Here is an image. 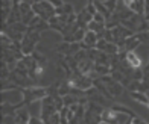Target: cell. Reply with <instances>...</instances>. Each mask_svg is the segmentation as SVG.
Here are the masks:
<instances>
[{
	"mask_svg": "<svg viewBox=\"0 0 149 124\" xmlns=\"http://www.w3.org/2000/svg\"><path fill=\"white\" fill-rule=\"evenodd\" d=\"M107 44H108V41L107 39H99L97 41V44H96V49L99 50V52H105V49H107Z\"/></svg>",
	"mask_w": 149,
	"mask_h": 124,
	"instance_id": "cell-20",
	"label": "cell"
},
{
	"mask_svg": "<svg viewBox=\"0 0 149 124\" xmlns=\"http://www.w3.org/2000/svg\"><path fill=\"white\" fill-rule=\"evenodd\" d=\"M44 123H46V124H59V123H61V115H59V112L52 114Z\"/></svg>",
	"mask_w": 149,
	"mask_h": 124,
	"instance_id": "cell-17",
	"label": "cell"
},
{
	"mask_svg": "<svg viewBox=\"0 0 149 124\" xmlns=\"http://www.w3.org/2000/svg\"><path fill=\"white\" fill-rule=\"evenodd\" d=\"M85 95L88 97V100H90V101L99 103V105H102V106H104V103H105V100H107V99H105L104 95L100 94V92H99L94 86H91L90 89H87V91H85Z\"/></svg>",
	"mask_w": 149,
	"mask_h": 124,
	"instance_id": "cell-3",
	"label": "cell"
},
{
	"mask_svg": "<svg viewBox=\"0 0 149 124\" xmlns=\"http://www.w3.org/2000/svg\"><path fill=\"white\" fill-rule=\"evenodd\" d=\"M111 109H113L114 112H117V114H126V115L132 116V118H134V116H137L134 111H131V109H128V107L122 106V105H113V106H111Z\"/></svg>",
	"mask_w": 149,
	"mask_h": 124,
	"instance_id": "cell-13",
	"label": "cell"
},
{
	"mask_svg": "<svg viewBox=\"0 0 149 124\" xmlns=\"http://www.w3.org/2000/svg\"><path fill=\"white\" fill-rule=\"evenodd\" d=\"M70 47H72V43L63 41V43L56 44L55 52H56V53H59V54H64V56H67V54H70Z\"/></svg>",
	"mask_w": 149,
	"mask_h": 124,
	"instance_id": "cell-11",
	"label": "cell"
},
{
	"mask_svg": "<svg viewBox=\"0 0 149 124\" xmlns=\"http://www.w3.org/2000/svg\"><path fill=\"white\" fill-rule=\"evenodd\" d=\"M94 2V0H87V3H93Z\"/></svg>",
	"mask_w": 149,
	"mask_h": 124,
	"instance_id": "cell-26",
	"label": "cell"
},
{
	"mask_svg": "<svg viewBox=\"0 0 149 124\" xmlns=\"http://www.w3.org/2000/svg\"><path fill=\"white\" fill-rule=\"evenodd\" d=\"M143 76H145V71L141 68H134L131 73V79L132 80H143Z\"/></svg>",
	"mask_w": 149,
	"mask_h": 124,
	"instance_id": "cell-16",
	"label": "cell"
},
{
	"mask_svg": "<svg viewBox=\"0 0 149 124\" xmlns=\"http://www.w3.org/2000/svg\"><path fill=\"white\" fill-rule=\"evenodd\" d=\"M131 99L141 103V105H145L146 107H149V97L146 95V92H139V91H134V92H130Z\"/></svg>",
	"mask_w": 149,
	"mask_h": 124,
	"instance_id": "cell-7",
	"label": "cell"
},
{
	"mask_svg": "<svg viewBox=\"0 0 149 124\" xmlns=\"http://www.w3.org/2000/svg\"><path fill=\"white\" fill-rule=\"evenodd\" d=\"M94 73L97 74V77L100 76H107V74H111V67L110 65H102V64H94Z\"/></svg>",
	"mask_w": 149,
	"mask_h": 124,
	"instance_id": "cell-9",
	"label": "cell"
},
{
	"mask_svg": "<svg viewBox=\"0 0 149 124\" xmlns=\"http://www.w3.org/2000/svg\"><path fill=\"white\" fill-rule=\"evenodd\" d=\"M126 61L131 64L132 68H141V59L137 56V54H135V52H128Z\"/></svg>",
	"mask_w": 149,
	"mask_h": 124,
	"instance_id": "cell-8",
	"label": "cell"
},
{
	"mask_svg": "<svg viewBox=\"0 0 149 124\" xmlns=\"http://www.w3.org/2000/svg\"><path fill=\"white\" fill-rule=\"evenodd\" d=\"M116 116L117 114L113 111L111 107H105L104 109V112H102V121H108V123H116Z\"/></svg>",
	"mask_w": 149,
	"mask_h": 124,
	"instance_id": "cell-10",
	"label": "cell"
},
{
	"mask_svg": "<svg viewBox=\"0 0 149 124\" xmlns=\"http://www.w3.org/2000/svg\"><path fill=\"white\" fill-rule=\"evenodd\" d=\"M31 114H29V111L26 107H20V109H17V112H15V115H14V123L15 124H22V123H29L31 121Z\"/></svg>",
	"mask_w": 149,
	"mask_h": 124,
	"instance_id": "cell-4",
	"label": "cell"
},
{
	"mask_svg": "<svg viewBox=\"0 0 149 124\" xmlns=\"http://www.w3.org/2000/svg\"><path fill=\"white\" fill-rule=\"evenodd\" d=\"M29 124H46L41 118H37V116H32L31 118V121H29Z\"/></svg>",
	"mask_w": 149,
	"mask_h": 124,
	"instance_id": "cell-24",
	"label": "cell"
},
{
	"mask_svg": "<svg viewBox=\"0 0 149 124\" xmlns=\"http://www.w3.org/2000/svg\"><path fill=\"white\" fill-rule=\"evenodd\" d=\"M111 77L116 80V82H122V80L126 77V76L122 73V71H119V70H113V71H111Z\"/></svg>",
	"mask_w": 149,
	"mask_h": 124,
	"instance_id": "cell-18",
	"label": "cell"
},
{
	"mask_svg": "<svg viewBox=\"0 0 149 124\" xmlns=\"http://www.w3.org/2000/svg\"><path fill=\"white\" fill-rule=\"evenodd\" d=\"M108 91H110V94L113 95V97H119V95H122V92H123V85L120 83V82H111V83L107 85Z\"/></svg>",
	"mask_w": 149,
	"mask_h": 124,
	"instance_id": "cell-6",
	"label": "cell"
},
{
	"mask_svg": "<svg viewBox=\"0 0 149 124\" xmlns=\"http://www.w3.org/2000/svg\"><path fill=\"white\" fill-rule=\"evenodd\" d=\"M143 85H145V88H146V91L149 89V71H145V76H143Z\"/></svg>",
	"mask_w": 149,
	"mask_h": 124,
	"instance_id": "cell-23",
	"label": "cell"
},
{
	"mask_svg": "<svg viewBox=\"0 0 149 124\" xmlns=\"http://www.w3.org/2000/svg\"><path fill=\"white\" fill-rule=\"evenodd\" d=\"M93 20H94V21H97V23H102V24L107 23V18H105L100 12H96V14H94V15H93Z\"/></svg>",
	"mask_w": 149,
	"mask_h": 124,
	"instance_id": "cell-21",
	"label": "cell"
},
{
	"mask_svg": "<svg viewBox=\"0 0 149 124\" xmlns=\"http://www.w3.org/2000/svg\"><path fill=\"white\" fill-rule=\"evenodd\" d=\"M128 89H130V92H134V91L146 92V88H145V85H143L141 80H131V83L128 85Z\"/></svg>",
	"mask_w": 149,
	"mask_h": 124,
	"instance_id": "cell-12",
	"label": "cell"
},
{
	"mask_svg": "<svg viewBox=\"0 0 149 124\" xmlns=\"http://www.w3.org/2000/svg\"><path fill=\"white\" fill-rule=\"evenodd\" d=\"M93 86L96 88L97 91H99L100 94H102V95H104V97H105L107 100H113V99H114L113 95L110 94V91H108V88H107V85H105V83H104V82L100 80L99 77H96V79L93 80Z\"/></svg>",
	"mask_w": 149,
	"mask_h": 124,
	"instance_id": "cell-5",
	"label": "cell"
},
{
	"mask_svg": "<svg viewBox=\"0 0 149 124\" xmlns=\"http://www.w3.org/2000/svg\"><path fill=\"white\" fill-rule=\"evenodd\" d=\"M2 124H5V123H2Z\"/></svg>",
	"mask_w": 149,
	"mask_h": 124,
	"instance_id": "cell-27",
	"label": "cell"
},
{
	"mask_svg": "<svg viewBox=\"0 0 149 124\" xmlns=\"http://www.w3.org/2000/svg\"><path fill=\"white\" fill-rule=\"evenodd\" d=\"M78 107H79V105H78V103H74V105H72V106H70V111H72V112H74V114H76V111H78Z\"/></svg>",
	"mask_w": 149,
	"mask_h": 124,
	"instance_id": "cell-25",
	"label": "cell"
},
{
	"mask_svg": "<svg viewBox=\"0 0 149 124\" xmlns=\"http://www.w3.org/2000/svg\"><path fill=\"white\" fill-rule=\"evenodd\" d=\"M32 58L35 59V61H37V64H38V65H41L43 68H44V65L47 64V58L44 56L43 53H40V52H37V50L32 53Z\"/></svg>",
	"mask_w": 149,
	"mask_h": 124,
	"instance_id": "cell-14",
	"label": "cell"
},
{
	"mask_svg": "<svg viewBox=\"0 0 149 124\" xmlns=\"http://www.w3.org/2000/svg\"><path fill=\"white\" fill-rule=\"evenodd\" d=\"M32 9H33V12H35L40 18L44 20V21H49L52 17L56 15V12H55L56 8L50 2H47V0H41V2L33 3L32 5Z\"/></svg>",
	"mask_w": 149,
	"mask_h": 124,
	"instance_id": "cell-2",
	"label": "cell"
},
{
	"mask_svg": "<svg viewBox=\"0 0 149 124\" xmlns=\"http://www.w3.org/2000/svg\"><path fill=\"white\" fill-rule=\"evenodd\" d=\"M148 44H149V43H148Z\"/></svg>",
	"mask_w": 149,
	"mask_h": 124,
	"instance_id": "cell-28",
	"label": "cell"
},
{
	"mask_svg": "<svg viewBox=\"0 0 149 124\" xmlns=\"http://www.w3.org/2000/svg\"><path fill=\"white\" fill-rule=\"evenodd\" d=\"M22 95H23V100L20 101V103H15L17 109L24 107L26 105H31V103H33V101L43 100L44 97L49 95V88H46V86H29V88H23L22 89Z\"/></svg>",
	"mask_w": 149,
	"mask_h": 124,
	"instance_id": "cell-1",
	"label": "cell"
},
{
	"mask_svg": "<svg viewBox=\"0 0 149 124\" xmlns=\"http://www.w3.org/2000/svg\"><path fill=\"white\" fill-rule=\"evenodd\" d=\"M120 49H119V45L116 43H108L107 44V49H105V53H108L110 56H113V54H119Z\"/></svg>",
	"mask_w": 149,
	"mask_h": 124,
	"instance_id": "cell-15",
	"label": "cell"
},
{
	"mask_svg": "<svg viewBox=\"0 0 149 124\" xmlns=\"http://www.w3.org/2000/svg\"><path fill=\"white\" fill-rule=\"evenodd\" d=\"M63 12H64V15H70V14H74L73 5H72V3H64V5H63Z\"/></svg>",
	"mask_w": 149,
	"mask_h": 124,
	"instance_id": "cell-19",
	"label": "cell"
},
{
	"mask_svg": "<svg viewBox=\"0 0 149 124\" xmlns=\"http://www.w3.org/2000/svg\"><path fill=\"white\" fill-rule=\"evenodd\" d=\"M85 9L88 11V12L91 14V15H94V14L97 12V9H96V6H94V2H93V3H87V5H85Z\"/></svg>",
	"mask_w": 149,
	"mask_h": 124,
	"instance_id": "cell-22",
	"label": "cell"
}]
</instances>
